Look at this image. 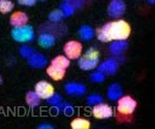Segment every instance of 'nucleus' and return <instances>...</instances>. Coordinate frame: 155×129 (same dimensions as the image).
<instances>
[{
  "instance_id": "obj_32",
  "label": "nucleus",
  "mask_w": 155,
  "mask_h": 129,
  "mask_svg": "<svg viewBox=\"0 0 155 129\" xmlns=\"http://www.w3.org/2000/svg\"><path fill=\"white\" fill-rule=\"evenodd\" d=\"M147 1H148V2H149V3H151V4H154L155 0H147Z\"/></svg>"
},
{
  "instance_id": "obj_9",
  "label": "nucleus",
  "mask_w": 155,
  "mask_h": 129,
  "mask_svg": "<svg viewBox=\"0 0 155 129\" xmlns=\"http://www.w3.org/2000/svg\"><path fill=\"white\" fill-rule=\"evenodd\" d=\"M119 64L117 60L114 59H109V60L102 62L101 65L98 66V70L104 74H107V76H113L118 71Z\"/></svg>"
},
{
  "instance_id": "obj_1",
  "label": "nucleus",
  "mask_w": 155,
  "mask_h": 129,
  "mask_svg": "<svg viewBox=\"0 0 155 129\" xmlns=\"http://www.w3.org/2000/svg\"><path fill=\"white\" fill-rule=\"evenodd\" d=\"M130 26L124 20L110 22L96 30V36L102 43L111 40H126L130 35Z\"/></svg>"
},
{
  "instance_id": "obj_29",
  "label": "nucleus",
  "mask_w": 155,
  "mask_h": 129,
  "mask_svg": "<svg viewBox=\"0 0 155 129\" xmlns=\"http://www.w3.org/2000/svg\"><path fill=\"white\" fill-rule=\"evenodd\" d=\"M19 4L21 5H25V6H33L35 5L36 0H18Z\"/></svg>"
},
{
  "instance_id": "obj_26",
  "label": "nucleus",
  "mask_w": 155,
  "mask_h": 129,
  "mask_svg": "<svg viewBox=\"0 0 155 129\" xmlns=\"http://www.w3.org/2000/svg\"><path fill=\"white\" fill-rule=\"evenodd\" d=\"M62 18H63V15H62V12L59 9H55V11H53L49 15V19L52 22H59Z\"/></svg>"
},
{
  "instance_id": "obj_25",
  "label": "nucleus",
  "mask_w": 155,
  "mask_h": 129,
  "mask_svg": "<svg viewBox=\"0 0 155 129\" xmlns=\"http://www.w3.org/2000/svg\"><path fill=\"white\" fill-rule=\"evenodd\" d=\"M104 80H106V76L99 70L90 74V81L93 83H102Z\"/></svg>"
},
{
  "instance_id": "obj_24",
  "label": "nucleus",
  "mask_w": 155,
  "mask_h": 129,
  "mask_svg": "<svg viewBox=\"0 0 155 129\" xmlns=\"http://www.w3.org/2000/svg\"><path fill=\"white\" fill-rule=\"evenodd\" d=\"M19 52H20V55L23 57V58H29L32 54H34V49L29 46H25L24 44V46H22L21 48H20Z\"/></svg>"
},
{
  "instance_id": "obj_4",
  "label": "nucleus",
  "mask_w": 155,
  "mask_h": 129,
  "mask_svg": "<svg viewBox=\"0 0 155 129\" xmlns=\"http://www.w3.org/2000/svg\"><path fill=\"white\" fill-rule=\"evenodd\" d=\"M137 101L134 100L131 96H121L118 99V105H117V111L121 115L128 116L131 115L137 108Z\"/></svg>"
},
{
  "instance_id": "obj_5",
  "label": "nucleus",
  "mask_w": 155,
  "mask_h": 129,
  "mask_svg": "<svg viewBox=\"0 0 155 129\" xmlns=\"http://www.w3.org/2000/svg\"><path fill=\"white\" fill-rule=\"evenodd\" d=\"M82 50H83L82 44L77 40L67 41V43L64 44V48H63L64 53H65V55L68 59L80 58L82 55Z\"/></svg>"
},
{
  "instance_id": "obj_21",
  "label": "nucleus",
  "mask_w": 155,
  "mask_h": 129,
  "mask_svg": "<svg viewBox=\"0 0 155 129\" xmlns=\"http://www.w3.org/2000/svg\"><path fill=\"white\" fill-rule=\"evenodd\" d=\"M59 11L62 12L63 18H68V17H71L74 14V7L69 2H65V3L60 5Z\"/></svg>"
},
{
  "instance_id": "obj_19",
  "label": "nucleus",
  "mask_w": 155,
  "mask_h": 129,
  "mask_svg": "<svg viewBox=\"0 0 155 129\" xmlns=\"http://www.w3.org/2000/svg\"><path fill=\"white\" fill-rule=\"evenodd\" d=\"M94 30L91 28L90 26H87V25H85V26H82L81 28L79 29V36L81 39H83V40H90L91 38H93L94 36Z\"/></svg>"
},
{
  "instance_id": "obj_35",
  "label": "nucleus",
  "mask_w": 155,
  "mask_h": 129,
  "mask_svg": "<svg viewBox=\"0 0 155 129\" xmlns=\"http://www.w3.org/2000/svg\"><path fill=\"white\" fill-rule=\"evenodd\" d=\"M39 1H47V0H39Z\"/></svg>"
},
{
  "instance_id": "obj_28",
  "label": "nucleus",
  "mask_w": 155,
  "mask_h": 129,
  "mask_svg": "<svg viewBox=\"0 0 155 129\" xmlns=\"http://www.w3.org/2000/svg\"><path fill=\"white\" fill-rule=\"evenodd\" d=\"M62 111H63V113L67 116H71L72 114H74V108H72V105H69V103H63V105H62Z\"/></svg>"
},
{
  "instance_id": "obj_3",
  "label": "nucleus",
  "mask_w": 155,
  "mask_h": 129,
  "mask_svg": "<svg viewBox=\"0 0 155 129\" xmlns=\"http://www.w3.org/2000/svg\"><path fill=\"white\" fill-rule=\"evenodd\" d=\"M12 36L18 43H30L33 41L35 34L31 26L24 25V26L15 27L12 30Z\"/></svg>"
},
{
  "instance_id": "obj_8",
  "label": "nucleus",
  "mask_w": 155,
  "mask_h": 129,
  "mask_svg": "<svg viewBox=\"0 0 155 129\" xmlns=\"http://www.w3.org/2000/svg\"><path fill=\"white\" fill-rule=\"evenodd\" d=\"M92 114L96 119H107L113 116V110L107 103H97L92 108Z\"/></svg>"
},
{
  "instance_id": "obj_13",
  "label": "nucleus",
  "mask_w": 155,
  "mask_h": 129,
  "mask_svg": "<svg viewBox=\"0 0 155 129\" xmlns=\"http://www.w3.org/2000/svg\"><path fill=\"white\" fill-rule=\"evenodd\" d=\"M107 95L110 100L116 101V100H118L121 96H123V90H122L121 86H120L119 84L114 83L109 86V88H107Z\"/></svg>"
},
{
  "instance_id": "obj_17",
  "label": "nucleus",
  "mask_w": 155,
  "mask_h": 129,
  "mask_svg": "<svg viewBox=\"0 0 155 129\" xmlns=\"http://www.w3.org/2000/svg\"><path fill=\"white\" fill-rule=\"evenodd\" d=\"M25 99H26V103L30 108H36V106H38L39 103H41V97L37 95L35 91H29V92L26 94Z\"/></svg>"
},
{
  "instance_id": "obj_20",
  "label": "nucleus",
  "mask_w": 155,
  "mask_h": 129,
  "mask_svg": "<svg viewBox=\"0 0 155 129\" xmlns=\"http://www.w3.org/2000/svg\"><path fill=\"white\" fill-rule=\"evenodd\" d=\"M51 64L52 65H55V66H58V67H60V68L66 69L69 66L71 62H69V59L67 58L66 56L60 55V56L55 57L53 60L51 61Z\"/></svg>"
},
{
  "instance_id": "obj_18",
  "label": "nucleus",
  "mask_w": 155,
  "mask_h": 129,
  "mask_svg": "<svg viewBox=\"0 0 155 129\" xmlns=\"http://www.w3.org/2000/svg\"><path fill=\"white\" fill-rule=\"evenodd\" d=\"M91 126L89 120L84 118H76L71 122V127L72 129H88Z\"/></svg>"
},
{
  "instance_id": "obj_34",
  "label": "nucleus",
  "mask_w": 155,
  "mask_h": 129,
  "mask_svg": "<svg viewBox=\"0 0 155 129\" xmlns=\"http://www.w3.org/2000/svg\"><path fill=\"white\" fill-rule=\"evenodd\" d=\"M63 1H65V2H71V1H74V0H63Z\"/></svg>"
},
{
  "instance_id": "obj_27",
  "label": "nucleus",
  "mask_w": 155,
  "mask_h": 129,
  "mask_svg": "<svg viewBox=\"0 0 155 129\" xmlns=\"http://www.w3.org/2000/svg\"><path fill=\"white\" fill-rule=\"evenodd\" d=\"M48 100V103L49 105H59V103H61L62 102V97H61V95L60 94H53V95L51 96L50 98L47 99Z\"/></svg>"
},
{
  "instance_id": "obj_22",
  "label": "nucleus",
  "mask_w": 155,
  "mask_h": 129,
  "mask_svg": "<svg viewBox=\"0 0 155 129\" xmlns=\"http://www.w3.org/2000/svg\"><path fill=\"white\" fill-rule=\"evenodd\" d=\"M14 9V3L11 0H0V12L8 14Z\"/></svg>"
},
{
  "instance_id": "obj_12",
  "label": "nucleus",
  "mask_w": 155,
  "mask_h": 129,
  "mask_svg": "<svg viewBox=\"0 0 155 129\" xmlns=\"http://www.w3.org/2000/svg\"><path fill=\"white\" fill-rule=\"evenodd\" d=\"M9 22H11L12 26H14V27L24 26V25H26L27 22H28V16H27L24 11H16L11 16Z\"/></svg>"
},
{
  "instance_id": "obj_11",
  "label": "nucleus",
  "mask_w": 155,
  "mask_h": 129,
  "mask_svg": "<svg viewBox=\"0 0 155 129\" xmlns=\"http://www.w3.org/2000/svg\"><path fill=\"white\" fill-rule=\"evenodd\" d=\"M48 60L42 54L34 53L28 58V64L33 68H42L47 65Z\"/></svg>"
},
{
  "instance_id": "obj_14",
  "label": "nucleus",
  "mask_w": 155,
  "mask_h": 129,
  "mask_svg": "<svg viewBox=\"0 0 155 129\" xmlns=\"http://www.w3.org/2000/svg\"><path fill=\"white\" fill-rule=\"evenodd\" d=\"M65 69L63 68H60L58 66H55V65H50L48 68H47V73L50 78H52L54 81H61L62 79L64 78L65 76Z\"/></svg>"
},
{
  "instance_id": "obj_6",
  "label": "nucleus",
  "mask_w": 155,
  "mask_h": 129,
  "mask_svg": "<svg viewBox=\"0 0 155 129\" xmlns=\"http://www.w3.org/2000/svg\"><path fill=\"white\" fill-rule=\"evenodd\" d=\"M126 11L125 2L123 0H112L107 6V15L111 18H120Z\"/></svg>"
},
{
  "instance_id": "obj_16",
  "label": "nucleus",
  "mask_w": 155,
  "mask_h": 129,
  "mask_svg": "<svg viewBox=\"0 0 155 129\" xmlns=\"http://www.w3.org/2000/svg\"><path fill=\"white\" fill-rule=\"evenodd\" d=\"M127 48H128V44L125 40H115L110 46V52L113 55H120L124 51H126Z\"/></svg>"
},
{
  "instance_id": "obj_7",
  "label": "nucleus",
  "mask_w": 155,
  "mask_h": 129,
  "mask_svg": "<svg viewBox=\"0 0 155 129\" xmlns=\"http://www.w3.org/2000/svg\"><path fill=\"white\" fill-rule=\"evenodd\" d=\"M34 91L41 97V99H46V100L55 93L53 85L47 81L38 82L35 85V87H34Z\"/></svg>"
},
{
  "instance_id": "obj_30",
  "label": "nucleus",
  "mask_w": 155,
  "mask_h": 129,
  "mask_svg": "<svg viewBox=\"0 0 155 129\" xmlns=\"http://www.w3.org/2000/svg\"><path fill=\"white\" fill-rule=\"evenodd\" d=\"M83 5H84V0H74L72 1V6L74 7V9L80 8V7H82Z\"/></svg>"
},
{
  "instance_id": "obj_33",
  "label": "nucleus",
  "mask_w": 155,
  "mask_h": 129,
  "mask_svg": "<svg viewBox=\"0 0 155 129\" xmlns=\"http://www.w3.org/2000/svg\"><path fill=\"white\" fill-rule=\"evenodd\" d=\"M2 84V78H1V74H0V85Z\"/></svg>"
},
{
  "instance_id": "obj_2",
  "label": "nucleus",
  "mask_w": 155,
  "mask_h": 129,
  "mask_svg": "<svg viewBox=\"0 0 155 129\" xmlns=\"http://www.w3.org/2000/svg\"><path fill=\"white\" fill-rule=\"evenodd\" d=\"M99 63V52L95 48H90L79 59V67L83 70H92L96 68Z\"/></svg>"
},
{
  "instance_id": "obj_23",
  "label": "nucleus",
  "mask_w": 155,
  "mask_h": 129,
  "mask_svg": "<svg viewBox=\"0 0 155 129\" xmlns=\"http://www.w3.org/2000/svg\"><path fill=\"white\" fill-rule=\"evenodd\" d=\"M104 101V97L98 94H91L87 97V103L89 105H95L97 103H101Z\"/></svg>"
},
{
  "instance_id": "obj_15",
  "label": "nucleus",
  "mask_w": 155,
  "mask_h": 129,
  "mask_svg": "<svg viewBox=\"0 0 155 129\" xmlns=\"http://www.w3.org/2000/svg\"><path fill=\"white\" fill-rule=\"evenodd\" d=\"M56 43V38L51 33H42L38 36V44L45 49L52 48Z\"/></svg>"
},
{
  "instance_id": "obj_31",
  "label": "nucleus",
  "mask_w": 155,
  "mask_h": 129,
  "mask_svg": "<svg viewBox=\"0 0 155 129\" xmlns=\"http://www.w3.org/2000/svg\"><path fill=\"white\" fill-rule=\"evenodd\" d=\"M38 129H53L54 126L53 125H50V124H41V125L37 126Z\"/></svg>"
},
{
  "instance_id": "obj_10",
  "label": "nucleus",
  "mask_w": 155,
  "mask_h": 129,
  "mask_svg": "<svg viewBox=\"0 0 155 129\" xmlns=\"http://www.w3.org/2000/svg\"><path fill=\"white\" fill-rule=\"evenodd\" d=\"M86 86L80 83H68L65 85V92L71 96H82L86 93Z\"/></svg>"
}]
</instances>
